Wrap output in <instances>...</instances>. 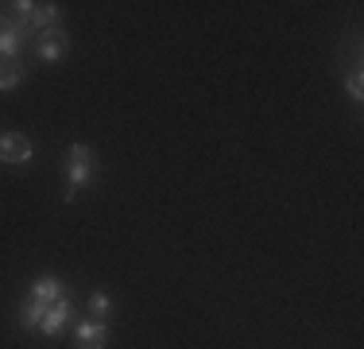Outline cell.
Masks as SVG:
<instances>
[{
  "instance_id": "6da1fadb",
  "label": "cell",
  "mask_w": 364,
  "mask_h": 349,
  "mask_svg": "<svg viewBox=\"0 0 364 349\" xmlns=\"http://www.w3.org/2000/svg\"><path fill=\"white\" fill-rule=\"evenodd\" d=\"M93 174H97V160H93V147L90 144H70V167H66V179H70V187H66V202H74L77 190L85 187V182H93Z\"/></svg>"
},
{
  "instance_id": "7a4b0ae2",
  "label": "cell",
  "mask_w": 364,
  "mask_h": 349,
  "mask_svg": "<svg viewBox=\"0 0 364 349\" xmlns=\"http://www.w3.org/2000/svg\"><path fill=\"white\" fill-rule=\"evenodd\" d=\"M70 318H74V307H70V299L63 295V299H55V303L47 307V314L39 318V330H43L47 338H58V334L66 330V322H70Z\"/></svg>"
},
{
  "instance_id": "3957f363",
  "label": "cell",
  "mask_w": 364,
  "mask_h": 349,
  "mask_svg": "<svg viewBox=\"0 0 364 349\" xmlns=\"http://www.w3.org/2000/svg\"><path fill=\"white\" fill-rule=\"evenodd\" d=\"M36 155L31 140H23L20 132H4L0 136V163H28Z\"/></svg>"
},
{
  "instance_id": "277c9868",
  "label": "cell",
  "mask_w": 364,
  "mask_h": 349,
  "mask_svg": "<svg viewBox=\"0 0 364 349\" xmlns=\"http://www.w3.org/2000/svg\"><path fill=\"white\" fill-rule=\"evenodd\" d=\"M66 47H70V43H66V31L63 28H50V31H43L39 39H36V51H39L43 63H58V58L66 55Z\"/></svg>"
},
{
  "instance_id": "5b68a950",
  "label": "cell",
  "mask_w": 364,
  "mask_h": 349,
  "mask_svg": "<svg viewBox=\"0 0 364 349\" xmlns=\"http://www.w3.org/2000/svg\"><path fill=\"white\" fill-rule=\"evenodd\" d=\"M105 342H109L105 318H90L77 326V349H105Z\"/></svg>"
},
{
  "instance_id": "8992f818",
  "label": "cell",
  "mask_w": 364,
  "mask_h": 349,
  "mask_svg": "<svg viewBox=\"0 0 364 349\" xmlns=\"http://www.w3.org/2000/svg\"><path fill=\"white\" fill-rule=\"evenodd\" d=\"M55 299H63V279H58V276H39L36 283H31V303L50 307Z\"/></svg>"
},
{
  "instance_id": "52a82bcc",
  "label": "cell",
  "mask_w": 364,
  "mask_h": 349,
  "mask_svg": "<svg viewBox=\"0 0 364 349\" xmlns=\"http://www.w3.org/2000/svg\"><path fill=\"white\" fill-rule=\"evenodd\" d=\"M58 4H36L31 8V16H28V31H36V35H43V31H50V28H58Z\"/></svg>"
},
{
  "instance_id": "ba28073f",
  "label": "cell",
  "mask_w": 364,
  "mask_h": 349,
  "mask_svg": "<svg viewBox=\"0 0 364 349\" xmlns=\"http://www.w3.org/2000/svg\"><path fill=\"white\" fill-rule=\"evenodd\" d=\"M20 82H23L20 63H4V66H0V90H16Z\"/></svg>"
},
{
  "instance_id": "9c48e42d",
  "label": "cell",
  "mask_w": 364,
  "mask_h": 349,
  "mask_svg": "<svg viewBox=\"0 0 364 349\" xmlns=\"http://www.w3.org/2000/svg\"><path fill=\"white\" fill-rule=\"evenodd\" d=\"M90 311L97 314V318H101V314H109V295H105V291H93V299H90Z\"/></svg>"
},
{
  "instance_id": "30bf717a",
  "label": "cell",
  "mask_w": 364,
  "mask_h": 349,
  "mask_svg": "<svg viewBox=\"0 0 364 349\" xmlns=\"http://www.w3.org/2000/svg\"><path fill=\"white\" fill-rule=\"evenodd\" d=\"M349 93H353L357 101L364 98V82H360V74H353V78H349Z\"/></svg>"
}]
</instances>
